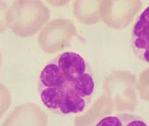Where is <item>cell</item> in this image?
Segmentation results:
<instances>
[{
	"mask_svg": "<svg viewBox=\"0 0 149 126\" xmlns=\"http://www.w3.org/2000/svg\"><path fill=\"white\" fill-rule=\"evenodd\" d=\"M39 5L17 1L10 7L7 15V24L14 34L21 37L34 33L38 25Z\"/></svg>",
	"mask_w": 149,
	"mask_h": 126,
	"instance_id": "obj_1",
	"label": "cell"
},
{
	"mask_svg": "<svg viewBox=\"0 0 149 126\" xmlns=\"http://www.w3.org/2000/svg\"><path fill=\"white\" fill-rule=\"evenodd\" d=\"M132 46L135 55L149 64V5L140 14L132 32Z\"/></svg>",
	"mask_w": 149,
	"mask_h": 126,
	"instance_id": "obj_2",
	"label": "cell"
},
{
	"mask_svg": "<svg viewBox=\"0 0 149 126\" xmlns=\"http://www.w3.org/2000/svg\"><path fill=\"white\" fill-rule=\"evenodd\" d=\"M55 63L69 83L87 72V64L86 61L77 53L70 51L63 53L58 57Z\"/></svg>",
	"mask_w": 149,
	"mask_h": 126,
	"instance_id": "obj_3",
	"label": "cell"
},
{
	"mask_svg": "<svg viewBox=\"0 0 149 126\" xmlns=\"http://www.w3.org/2000/svg\"><path fill=\"white\" fill-rule=\"evenodd\" d=\"M39 83L40 88H65L69 84L55 62L44 66L40 74Z\"/></svg>",
	"mask_w": 149,
	"mask_h": 126,
	"instance_id": "obj_4",
	"label": "cell"
},
{
	"mask_svg": "<svg viewBox=\"0 0 149 126\" xmlns=\"http://www.w3.org/2000/svg\"><path fill=\"white\" fill-rule=\"evenodd\" d=\"M86 106V99L72 91L69 85L65 88V93L58 111L64 114L83 112Z\"/></svg>",
	"mask_w": 149,
	"mask_h": 126,
	"instance_id": "obj_5",
	"label": "cell"
},
{
	"mask_svg": "<svg viewBox=\"0 0 149 126\" xmlns=\"http://www.w3.org/2000/svg\"><path fill=\"white\" fill-rule=\"evenodd\" d=\"M65 93V88H40L41 101L49 109L58 111Z\"/></svg>",
	"mask_w": 149,
	"mask_h": 126,
	"instance_id": "obj_6",
	"label": "cell"
},
{
	"mask_svg": "<svg viewBox=\"0 0 149 126\" xmlns=\"http://www.w3.org/2000/svg\"><path fill=\"white\" fill-rule=\"evenodd\" d=\"M69 86L77 94L86 99L93 94L95 89V82L92 75L87 72L69 83Z\"/></svg>",
	"mask_w": 149,
	"mask_h": 126,
	"instance_id": "obj_7",
	"label": "cell"
},
{
	"mask_svg": "<svg viewBox=\"0 0 149 126\" xmlns=\"http://www.w3.org/2000/svg\"><path fill=\"white\" fill-rule=\"evenodd\" d=\"M11 104V95L8 89L0 82V119Z\"/></svg>",
	"mask_w": 149,
	"mask_h": 126,
	"instance_id": "obj_8",
	"label": "cell"
},
{
	"mask_svg": "<svg viewBox=\"0 0 149 126\" xmlns=\"http://www.w3.org/2000/svg\"><path fill=\"white\" fill-rule=\"evenodd\" d=\"M118 116L122 122L123 126H149L146 120L135 115L124 114Z\"/></svg>",
	"mask_w": 149,
	"mask_h": 126,
	"instance_id": "obj_9",
	"label": "cell"
},
{
	"mask_svg": "<svg viewBox=\"0 0 149 126\" xmlns=\"http://www.w3.org/2000/svg\"><path fill=\"white\" fill-rule=\"evenodd\" d=\"M8 10V5L7 3L0 1V34L8 28L7 22Z\"/></svg>",
	"mask_w": 149,
	"mask_h": 126,
	"instance_id": "obj_10",
	"label": "cell"
},
{
	"mask_svg": "<svg viewBox=\"0 0 149 126\" xmlns=\"http://www.w3.org/2000/svg\"><path fill=\"white\" fill-rule=\"evenodd\" d=\"M95 126H123V124L118 116H109L102 118Z\"/></svg>",
	"mask_w": 149,
	"mask_h": 126,
	"instance_id": "obj_11",
	"label": "cell"
},
{
	"mask_svg": "<svg viewBox=\"0 0 149 126\" xmlns=\"http://www.w3.org/2000/svg\"><path fill=\"white\" fill-rule=\"evenodd\" d=\"M2 64V55L0 51V69L1 68Z\"/></svg>",
	"mask_w": 149,
	"mask_h": 126,
	"instance_id": "obj_12",
	"label": "cell"
}]
</instances>
